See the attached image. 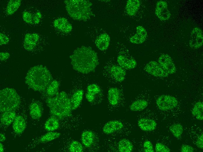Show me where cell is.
<instances>
[{
	"label": "cell",
	"instance_id": "11",
	"mask_svg": "<svg viewBox=\"0 0 203 152\" xmlns=\"http://www.w3.org/2000/svg\"><path fill=\"white\" fill-rule=\"evenodd\" d=\"M157 116L153 111L147 109L137 117V124L139 128L146 132H151L156 128Z\"/></svg>",
	"mask_w": 203,
	"mask_h": 152
},
{
	"label": "cell",
	"instance_id": "8",
	"mask_svg": "<svg viewBox=\"0 0 203 152\" xmlns=\"http://www.w3.org/2000/svg\"><path fill=\"white\" fill-rule=\"evenodd\" d=\"M107 97L109 105L112 111H118L125 105L124 88L122 85L110 87L108 91Z\"/></svg>",
	"mask_w": 203,
	"mask_h": 152
},
{
	"label": "cell",
	"instance_id": "30",
	"mask_svg": "<svg viewBox=\"0 0 203 152\" xmlns=\"http://www.w3.org/2000/svg\"><path fill=\"white\" fill-rule=\"evenodd\" d=\"M16 116V113L15 111L2 113L1 116V122L4 125L9 126L13 122Z\"/></svg>",
	"mask_w": 203,
	"mask_h": 152
},
{
	"label": "cell",
	"instance_id": "28",
	"mask_svg": "<svg viewBox=\"0 0 203 152\" xmlns=\"http://www.w3.org/2000/svg\"><path fill=\"white\" fill-rule=\"evenodd\" d=\"M190 134H192L191 136L192 141L194 144L197 147L201 149L203 148V134L202 130L197 128L192 129Z\"/></svg>",
	"mask_w": 203,
	"mask_h": 152
},
{
	"label": "cell",
	"instance_id": "43",
	"mask_svg": "<svg viewBox=\"0 0 203 152\" xmlns=\"http://www.w3.org/2000/svg\"><path fill=\"white\" fill-rule=\"evenodd\" d=\"M6 139L5 136L3 134L1 133L0 134V140L1 142L4 141Z\"/></svg>",
	"mask_w": 203,
	"mask_h": 152
},
{
	"label": "cell",
	"instance_id": "17",
	"mask_svg": "<svg viewBox=\"0 0 203 152\" xmlns=\"http://www.w3.org/2000/svg\"><path fill=\"white\" fill-rule=\"evenodd\" d=\"M156 16L161 20L166 21L170 18L171 14L168 9L167 2L160 0L157 2L155 9Z\"/></svg>",
	"mask_w": 203,
	"mask_h": 152
},
{
	"label": "cell",
	"instance_id": "29",
	"mask_svg": "<svg viewBox=\"0 0 203 152\" xmlns=\"http://www.w3.org/2000/svg\"><path fill=\"white\" fill-rule=\"evenodd\" d=\"M140 5L139 0H129L126 3L125 9L127 14L131 16L136 14Z\"/></svg>",
	"mask_w": 203,
	"mask_h": 152
},
{
	"label": "cell",
	"instance_id": "38",
	"mask_svg": "<svg viewBox=\"0 0 203 152\" xmlns=\"http://www.w3.org/2000/svg\"><path fill=\"white\" fill-rule=\"evenodd\" d=\"M69 150L71 152H82L83 151V146L81 144L77 141H74L70 144Z\"/></svg>",
	"mask_w": 203,
	"mask_h": 152
},
{
	"label": "cell",
	"instance_id": "1",
	"mask_svg": "<svg viewBox=\"0 0 203 152\" xmlns=\"http://www.w3.org/2000/svg\"><path fill=\"white\" fill-rule=\"evenodd\" d=\"M73 69L83 74L93 71L99 64L97 54L91 47L82 46L70 56Z\"/></svg>",
	"mask_w": 203,
	"mask_h": 152
},
{
	"label": "cell",
	"instance_id": "3",
	"mask_svg": "<svg viewBox=\"0 0 203 152\" xmlns=\"http://www.w3.org/2000/svg\"><path fill=\"white\" fill-rule=\"evenodd\" d=\"M46 103L53 117L61 120L71 115L70 99L63 91L58 92L55 96L48 98Z\"/></svg>",
	"mask_w": 203,
	"mask_h": 152
},
{
	"label": "cell",
	"instance_id": "42",
	"mask_svg": "<svg viewBox=\"0 0 203 152\" xmlns=\"http://www.w3.org/2000/svg\"><path fill=\"white\" fill-rule=\"evenodd\" d=\"M10 54L8 52H1L0 59L1 61H4L8 59L10 57Z\"/></svg>",
	"mask_w": 203,
	"mask_h": 152
},
{
	"label": "cell",
	"instance_id": "39",
	"mask_svg": "<svg viewBox=\"0 0 203 152\" xmlns=\"http://www.w3.org/2000/svg\"><path fill=\"white\" fill-rule=\"evenodd\" d=\"M155 151L157 152H169L170 149L164 144L157 142L155 146Z\"/></svg>",
	"mask_w": 203,
	"mask_h": 152
},
{
	"label": "cell",
	"instance_id": "4",
	"mask_svg": "<svg viewBox=\"0 0 203 152\" xmlns=\"http://www.w3.org/2000/svg\"><path fill=\"white\" fill-rule=\"evenodd\" d=\"M64 3L68 14L74 20L86 21L93 15L91 8L92 4L89 1L68 0Z\"/></svg>",
	"mask_w": 203,
	"mask_h": 152
},
{
	"label": "cell",
	"instance_id": "10",
	"mask_svg": "<svg viewBox=\"0 0 203 152\" xmlns=\"http://www.w3.org/2000/svg\"><path fill=\"white\" fill-rule=\"evenodd\" d=\"M136 143L134 139L126 137L113 136L110 141V151L132 152L134 151Z\"/></svg>",
	"mask_w": 203,
	"mask_h": 152
},
{
	"label": "cell",
	"instance_id": "23",
	"mask_svg": "<svg viewBox=\"0 0 203 152\" xmlns=\"http://www.w3.org/2000/svg\"><path fill=\"white\" fill-rule=\"evenodd\" d=\"M109 36L106 33L100 34L96 39L95 43L97 47L101 51L106 50L110 42Z\"/></svg>",
	"mask_w": 203,
	"mask_h": 152
},
{
	"label": "cell",
	"instance_id": "25",
	"mask_svg": "<svg viewBox=\"0 0 203 152\" xmlns=\"http://www.w3.org/2000/svg\"><path fill=\"white\" fill-rule=\"evenodd\" d=\"M138 151L139 152H153V144L150 139L146 136H143L138 143Z\"/></svg>",
	"mask_w": 203,
	"mask_h": 152
},
{
	"label": "cell",
	"instance_id": "2",
	"mask_svg": "<svg viewBox=\"0 0 203 152\" xmlns=\"http://www.w3.org/2000/svg\"><path fill=\"white\" fill-rule=\"evenodd\" d=\"M49 70L43 65H36L31 68L25 79L26 84L36 91H41L46 89L52 81Z\"/></svg>",
	"mask_w": 203,
	"mask_h": 152
},
{
	"label": "cell",
	"instance_id": "44",
	"mask_svg": "<svg viewBox=\"0 0 203 152\" xmlns=\"http://www.w3.org/2000/svg\"><path fill=\"white\" fill-rule=\"evenodd\" d=\"M0 152H4V147L3 146L2 144L1 143V142H0Z\"/></svg>",
	"mask_w": 203,
	"mask_h": 152
},
{
	"label": "cell",
	"instance_id": "6",
	"mask_svg": "<svg viewBox=\"0 0 203 152\" xmlns=\"http://www.w3.org/2000/svg\"><path fill=\"white\" fill-rule=\"evenodd\" d=\"M20 102V97L14 89L6 88L0 91L1 112L15 111L19 108Z\"/></svg>",
	"mask_w": 203,
	"mask_h": 152
},
{
	"label": "cell",
	"instance_id": "34",
	"mask_svg": "<svg viewBox=\"0 0 203 152\" xmlns=\"http://www.w3.org/2000/svg\"><path fill=\"white\" fill-rule=\"evenodd\" d=\"M203 103L200 101L197 102L194 105L192 113L197 119L202 120L203 119Z\"/></svg>",
	"mask_w": 203,
	"mask_h": 152
},
{
	"label": "cell",
	"instance_id": "19",
	"mask_svg": "<svg viewBox=\"0 0 203 152\" xmlns=\"http://www.w3.org/2000/svg\"><path fill=\"white\" fill-rule=\"evenodd\" d=\"M40 37L36 33H27L24 37L23 46L28 51L34 50L39 41Z\"/></svg>",
	"mask_w": 203,
	"mask_h": 152
},
{
	"label": "cell",
	"instance_id": "20",
	"mask_svg": "<svg viewBox=\"0 0 203 152\" xmlns=\"http://www.w3.org/2000/svg\"><path fill=\"white\" fill-rule=\"evenodd\" d=\"M136 33L130 39V42L139 44L144 43L146 40L147 33L146 29L141 26L139 25L136 28Z\"/></svg>",
	"mask_w": 203,
	"mask_h": 152
},
{
	"label": "cell",
	"instance_id": "18",
	"mask_svg": "<svg viewBox=\"0 0 203 152\" xmlns=\"http://www.w3.org/2000/svg\"><path fill=\"white\" fill-rule=\"evenodd\" d=\"M102 96V89L98 84L92 83L89 84L87 86L85 96L88 102H94L98 97H101Z\"/></svg>",
	"mask_w": 203,
	"mask_h": 152
},
{
	"label": "cell",
	"instance_id": "16",
	"mask_svg": "<svg viewBox=\"0 0 203 152\" xmlns=\"http://www.w3.org/2000/svg\"><path fill=\"white\" fill-rule=\"evenodd\" d=\"M203 33L198 27L194 28L190 33L189 44L193 49H197L202 46L203 44Z\"/></svg>",
	"mask_w": 203,
	"mask_h": 152
},
{
	"label": "cell",
	"instance_id": "32",
	"mask_svg": "<svg viewBox=\"0 0 203 152\" xmlns=\"http://www.w3.org/2000/svg\"><path fill=\"white\" fill-rule=\"evenodd\" d=\"M20 0H10L7 4L6 12L8 15L13 14L19 8L21 4Z\"/></svg>",
	"mask_w": 203,
	"mask_h": 152
},
{
	"label": "cell",
	"instance_id": "5",
	"mask_svg": "<svg viewBox=\"0 0 203 152\" xmlns=\"http://www.w3.org/2000/svg\"><path fill=\"white\" fill-rule=\"evenodd\" d=\"M135 126L131 122L119 119L110 120L103 126L102 132L113 136L127 137L134 130Z\"/></svg>",
	"mask_w": 203,
	"mask_h": 152
},
{
	"label": "cell",
	"instance_id": "27",
	"mask_svg": "<svg viewBox=\"0 0 203 152\" xmlns=\"http://www.w3.org/2000/svg\"><path fill=\"white\" fill-rule=\"evenodd\" d=\"M14 131L17 134L22 133L26 128V123L24 118L20 115L16 116L13 122Z\"/></svg>",
	"mask_w": 203,
	"mask_h": 152
},
{
	"label": "cell",
	"instance_id": "40",
	"mask_svg": "<svg viewBox=\"0 0 203 152\" xmlns=\"http://www.w3.org/2000/svg\"><path fill=\"white\" fill-rule=\"evenodd\" d=\"M9 41V38L5 34L0 32V44L1 45L7 44Z\"/></svg>",
	"mask_w": 203,
	"mask_h": 152
},
{
	"label": "cell",
	"instance_id": "12",
	"mask_svg": "<svg viewBox=\"0 0 203 152\" xmlns=\"http://www.w3.org/2000/svg\"><path fill=\"white\" fill-rule=\"evenodd\" d=\"M158 108L161 110L166 111L176 108L178 101L174 96L167 95H162L158 97L156 101Z\"/></svg>",
	"mask_w": 203,
	"mask_h": 152
},
{
	"label": "cell",
	"instance_id": "15",
	"mask_svg": "<svg viewBox=\"0 0 203 152\" xmlns=\"http://www.w3.org/2000/svg\"><path fill=\"white\" fill-rule=\"evenodd\" d=\"M158 63L168 74H174L176 71V68L172 59L167 54H162L158 59Z\"/></svg>",
	"mask_w": 203,
	"mask_h": 152
},
{
	"label": "cell",
	"instance_id": "13",
	"mask_svg": "<svg viewBox=\"0 0 203 152\" xmlns=\"http://www.w3.org/2000/svg\"><path fill=\"white\" fill-rule=\"evenodd\" d=\"M149 103V96L147 94H141L131 101L127 109L130 112L141 111L148 106Z\"/></svg>",
	"mask_w": 203,
	"mask_h": 152
},
{
	"label": "cell",
	"instance_id": "7",
	"mask_svg": "<svg viewBox=\"0 0 203 152\" xmlns=\"http://www.w3.org/2000/svg\"><path fill=\"white\" fill-rule=\"evenodd\" d=\"M104 76L111 83L119 84L126 77V70L121 67L115 60L112 59L104 67Z\"/></svg>",
	"mask_w": 203,
	"mask_h": 152
},
{
	"label": "cell",
	"instance_id": "31",
	"mask_svg": "<svg viewBox=\"0 0 203 152\" xmlns=\"http://www.w3.org/2000/svg\"><path fill=\"white\" fill-rule=\"evenodd\" d=\"M29 113L33 119H39L42 115V110L40 105L36 103H32L29 107Z\"/></svg>",
	"mask_w": 203,
	"mask_h": 152
},
{
	"label": "cell",
	"instance_id": "26",
	"mask_svg": "<svg viewBox=\"0 0 203 152\" xmlns=\"http://www.w3.org/2000/svg\"><path fill=\"white\" fill-rule=\"evenodd\" d=\"M84 92L80 89L76 91L70 99L71 108L74 110L78 108L83 98Z\"/></svg>",
	"mask_w": 203,
	"mask_h": 152
},
{
	"label": "cell",
	"instance_id": "41",
	"mask_svg": "<svg viewBox=\"0 0 203 152\" xmlns=\"http://www.w3.org/2000/svg\"><path fill=\"white\" fill-rule=\"evenodd\" d=\"M193 151V148L190 145H182L181 148V151L182 152H192Z\"/></svg>",
	"mask_w": 203,
	"mask_h": 152
},
{
	"label": "cell",
	"instance_id": "21",
	"mask_svg": "<svg viewBox=\"0 0 203 152\" xmlns=\"http://www.w3.org/2000/svg\"><path fill=\"white\" fill-rule=\"evenodd\" d=\"M41 17V14L38 11L34 12L25 11L23 12L22 14L24 20L27 23L31 25L38 24Z\"/></svg>",
	"mask_w": 203,
	"mask_h": 152
},
{
	"label": "cell",
	"instance_id": "14",
	"mask_svg": "<svg viewBox=\"0 0 203 152\" xmlns=\"http://www.w3.org/2000/svg\"><path fill=\"white\" fill-rule=\"evenodd\" d=\"M144 69L148 74L156 77H165L169 75L162 68L158 63L155 61H150L147 63Z\"/></svg>",
	"mask_w": 203,
	"mask_h": 152
},
{
	"label": "cell",
	"instance_id": "36",
	"mask_svg": "<svg viewBox=\"0 0 203 152\" xmlns=\"http://www.w3.org/2000/svg\"><path fill=\"white\" fill-rule=\"evenodd\" d=\"M59 85L57 81L55 80H52L46 89L48 94L50 97L55 96L58 93Z\"/></svg>",
	"mask_w": 203,
	"mask_h": 152
},
{
	"label": "cell",
	"instance_id": "37",
	"mask_svg": "<svg viewBox=\"0 0 203 152\" xmlns=\"http://www.w3.org/2000/svg\"><path fill=\"white\" fill-rule=\"evenodd\" d=\"M169 129L173 136L177 138H179L181 137L183 132V126L178 123L172 125L170 127Z\"/></svg>",
	"mask_w": 203,
	"mask_h": 152
},
{
	"label": "cell",
	"instance_id": "33",
	"mask_svg": "<svg viewBox=\"0 0 203 152\" xmlns=\"http://www.w3.org/2000/svg\"><path fill=\"white\" fill-rule=\"evenodd\" d=\"M59 126L58 119L53 117L49 118L45 124V129L49 131H52L58 129Z\"/></svg>",
	"mask_w": 203,
	"mask_h": 152
},
{
	"label": "cell",
	"instance_id": "24",
	"mask_svg": "<svg viewBox=\"0 0 203 152\" xmlns=\"http://www.w3.org/2000/svg\"><path fill=\"white\" fill-rule=\"evenodd\" d=\"M96 139V135L93 132L86 130L83 132L81 135L82 144L87 148L91 147L94 144Z\"/></svg>",
	"mask_w": 203,
	"mask_h": 152
},
{
	"label": "cell",
	"instance_id": "22",
	"mask_svg": "<svg viewBox=\"0 0 203 152\" xmlns=\"http://www.w3.org/2000/svg\"><path fill=\"white\" fill-rule=\"evenodd\" d=\"M54 27L61 32L67 33L71 31L72 26L67 20L64 17L59 18L53 22Z\"/></svg>",
	"mask_w": 203,
	"mask_h": 152
},
{
	"label": "cell",
	"instance_id": "35",
	"mask_svg": "<svg viewBox=\"0 0 203 152\" xmlns=\"http://www.w3.org/2000/svg\"><path fill=\"white\" fill-rule=\"evenodd\" d=\"M61 135L60 133L57 132H49L42 135L39 140L41 142H49L59 138Z\"/></svg>",
	"mask_w": 203,
	"mask_h": 152
},
{
	"label": "cell",
	"instance_id": "9",
	"mask_svg": "<svg viewBox=\"0 0 203 152\" xmlns=\"http://www.w3.org/2000/svg\"><path fill=\"white\" fill-rule=\"evenodd\" d=\"M116 49L117 55V62L121 67L126 70H132L136 67L137 64L136 60L124 44L117 43Z\"/></svg>",
	"mask_w": 203,
	"mask_h": 152
}]
</instances>
